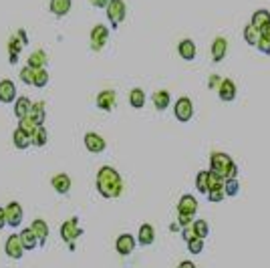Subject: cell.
Returning a JSON list of instances; mask_svg holds the SVG:
<instances>
[{
	"label": "cell",
	"instance_id": "cell-1",
	"mask_svg": "<svg viewBox=\"0 0 270 268\" xmlns=\"http://www.w3.org/2000/svg\"><path fill=\"white\" fill-rule=\"evenodd\" d=\"M97 192L103 198H119L123 192V180L119 176V172L111 166H103L97 172Z\"/></svg>",
	"mask_w": 270,
	"mask_h": 268
},
{
	"label": "cell",
	"instance_id": "cell-2",
	"mask_svg": "<svg viewBox=\"0 0 270 268\" xmlns=\"http://www.w3.org/2000/svg\"><path fill=\"white\" fill-rule=\"evenodd\" d=\"M208 172L220 176L222 180H232V178L238 176V166H236V162H234L228 154H224V152H214V154L210 156V170H208Z\"/></svg>",
	"mask_w": 270,
	"mask_h": 268
},
{
	"label": "cell",
	"instance_id": "cell-3",
	"mask_svg": "<svg viewBox=\"0 0 270 268\" xmlns=\"http://www.w3.org/2000/svg\"><path fill=\"white\" fill-rule=\"evenodd\" d=\"M107 19L111 23L113 29H117L123 21H125V15H127V9H125V3L123 0H109V5H107Z\"/></svg>",
	"mask_w": 270,
	"mask_h": 268
},
{
	"label": "cell",
	"instance_id": "cell-4",
	"mask_svg": "<svg viewBox=\"0 0 270 268\" xmlns=\"http://www.w3.org/2000/svg\"><path fill=\"white\" fill-rule=\"evenodd\" d=\"M174 113H176V119L182 121V123H188L194 115V105H192V99L190 97H180L176 101V107H174Z\"/></svg>",
	"mask_w": 270,
	"mask_h": 268
},
{
	"label": "cell",
	"instance_id": "cell-5",
	"mask_svg": "<svg viewBox=\"0 0 270 268\" xmlns=\"http://www.w3.org/2000/svg\"><path fill=\"white\" fill-rule=\"evenodd\" d=\"M81 234H83V228L79 226L77 218H71V220H67V222L61 226V238H63L65 242H69V244H73Z\"/></svg>",
	"mask_w": 270,
	"mask_h": 268
},
{
	"label": "cell",
	"instance_id": "cell-6",
	"mask_svg": "<svg viewBox=\"0 0 270 268\" xmlns=\"http://www.w3.org/2000/svg\"><path fill=\"white\" fill-rule=\"evenodd\" d=\"M89 39H91V49L93 51H101L107 45V41H109V29L105 25H97V27H93Z\"/></svg>",
	"mask_w": 270,
	"mask_h": 268
},
{
	"label": "cell",
	"instance_id": "cell-7",
	"mask_svg": "<svg viewBox=\"0 0 270 268\" xmlns=\"http://www.w3.org/2000/svg\"><path fill=\"white\" fill-rule=\"evenodd\" d=\"M5 218H7V226L19 228L23 224V206L19 202H11L5 208Z\"/></svg>",
	"mask_w": 270,
	"mask_h": 268
},
{
	"label": "cell",
	"instance_id": "cell-8",
	"mask_svg": "<svg viewBox=\"0 0 270 268\" xmlns=\"http://www.w3.org/2000/svg\"><path fill=\"white\" fill-rule=\"evenodd\" d=\"M260 35L262 33H270V13L266 9H260L252 15V23H250Z\"/></svg>",
	"mask_w": 270,
	"mask_h": 268
},
{
	"label": "cell",
	"instance_id": "cell-9",
	"mask_svg": "<svg viewBox=\"0 0 270 268\" xmlns=\"http://www.w3.org/2000/svg\"><path fill=\"white\" fill-rule=\"evenodd\" d=\"M5 250H7V254H9L11 258H15V260H21V258H23V254H25V248H23V244H21V238H19V234H11V236L7 238Z\"/></svg>",
	"mask_w": 270,
	"mask_h": 268
},
{
	"label": "cell",
	"instance_id": "cell-10",
	"mask_svg": "<svg viewBox=\"0 0 270 268\" xmlns=\"http://www.w3.org/2000/svg\"><path fill=\"white\" fill-rule=\"evenodd\" d=\"M218 97L224 101V103H230L236 99V83L232 79H222L220 87H218Z\"/></svg>",
	"mask_w": 270,
	"mask_h": 268
},
{
	"label": "cell",
	"instance_id": "cell-11",
	"mask_svg": "<svg viewBox=\"0 0 270 268\" xmlns=\"http://www.w3.org/2000/svg\"><path fill=\"white\" fill-rule=\"evenodd\" d=\"M198 212V200L192 194H186L180 198L178 202V214H186V216H194Z\"/></svg>",
	"mask_w": 270,
	"mask_h": 268
},
{
	"label": "cell",
	"instance_id": "cell-12",
	"mask_svg": "<svg viewBox=\"0 0 270 268\" xmlns=\"http://www.w3.org/2000/svg\"><path fill=\"white\" fill-rule=\"evenodd\" d=\"M115 250L121 254V256H129L133 250H135V238L131 234H121L117 240H115Z\"/></svg>",
	"mask_w": 270,
	"mask_h": 268
},
{
	"label": "cell",
	"instance_id": "cell-13",
	"mask_svg": "<svg viewBox=\"0 0 270 268\" xmlns=\"http://www.w3.org/2000/svg\"><path fill=\"white\" fill-rule=\"evenodd\" d=\"M17 99V85L11 79L0 81V103H13Z\"/></svg>",
	"mask_w": 270,
	"mask_h": 268
},
{
	"label": "cell",
	"instance_id": "cell-14",
	"mask_svg": "<svg viewBox=\"0 0 270 268\" xmlns=\"http://www.w3.org/2000/svg\"><path fill=\"white\" fill-rule=\"evenodd\" d=\"M83 142H85L87 152H91V154H101V152L107 148L105 140H103L101 136H97V133H87Z\"/></svg>",
	"mask_w": 270,
	"mask_h": 268
},
{
	"label": "cell",
	"instance_id": "cell-15",
	"mask_svg": "<svg viewBox=\"0 0 270 268\" xmlns=\"http://www.w3.org/2000/svg\"><path fill=\"white\" fill-rule=\"evenodd\" d=\"M115 101H117V95H115V91H111V89H105V91H101V93L97 95V107H99L101 111H111V109L115 107Z\"/></svg>",
	"mask_w": 270,
	"mask_h": 268
},
{
	"label": "cell",
	"instance_id": "cell-16",
	"mask_svg": "<svg viewBox=\"0 0 270 268\" xmlns=\"http://www.w3.org/2000/svg\"><path fill=\"white\" fill-rule=\"evenodd\" d=\"M196 53H198V49H196V43H194L192 39L180 41V45H178V55H180L184 61H194V59H196Z\"/></svg>",
	"mask_w": 270,
	"mask_h": 268
},
{
	"label": "cell",
	"instance_id": "cell-17",
	"mask_svg": "<svg viewBox=\"0 0 270 268\" xmlns=\"http://www.w3.org/2000/svg\"><path fill=\"white\" fill-rule=\"evenodd\" d=\"M226 53H228V41L224 37L214 39V43H212V59H214V63L224 61Z\"/></svg>",
	"mask_w": 270,
	"mask_h": 268
},
{
	"label": "cell",
	"instance_id": "cell-18",
	"mask_svg": "<svg viewBox=\"0 0 270 268\" xmlns=\"http://www.w3.org/2000/svg\"><path fill=\"white\" fill-rule=\"evenodd\" d=\"M154 240H156V230H154V226H152V224H142L140 234H138V242H140L142 246H150V244H154Z\"/></svg>",
	"mask_w": 270,
	"mask_h": 268
},
{
	"label": "cell",
	"instance_id": "cell-19",
	"mask_svg": "<svg viewBox=\"0 0 270 268\" xmlns=\"http://www.w3.org/2000/svg\"><path fill=\"white\" fill-rule=\"evenodd\" d=\"M31 230L35 232V236L39 240V246L47 242V238H49V224L45 220H35L33 226H31Z\"/></svg>",
	"mask_w": 270,
	"mask_h": 268
},
{
	"label": "cell",
	"instance_id": "cell-20",
	"mask_svg": "<svg viewBox=\"0 0 270 268\" xmlns=\"http://www.w3.org/2000/svg\"><path fill=\"white\" fill-rule=\"evenodd\" d=\"M47 107H45V103L43 101H37V103H33V107H31V111H29V117L37 123V125H43L45 123V117H47V111H45Z\"/></svg>",
	"mask_w": 270,
	"mask_h": 268
},
{
	"label": "cell",
	"instance_id": "cell-21",
	"mask_svg": "<svg viewBox=\"0 0 270 268\" xmlns=\"http://www.w3.org/2000/svg\"><path fill=\"white\" fill-rule=\"evenodd\" d=\"M51 184H53L55 192H59V194H67V192L71 190V178H69L67 174H57V176L51 180Z\"/></svg>",
	"mask_w": 270,
	"mask_h": 268
},
{
	"label": "cell",
	"instance_id": "cell-22",
	"mask_svg": "<svg viewBox=\"0 0 270 268\" xmlns=\"http://www.w3.org/2000/svg\"><path fill=\"white\" fill-rule=\"evenodd\" d=\"M19 238H21V244H23L25 250H35V248L39 246V240H37V236H35V232H33L31 228H25V230L19 234Z\"/></svg>",
	"mask_w": 270,
	"mask_h": 268
},
{
	"label": "cell",
	"instance_id": "cell-23",
	"mask_svg": "<svg viewBox=\"0 0 270 268\" xmlns=\"http://www.w3.org/2000/svg\"><path fill=\"white\" fill-rule=\"evenodd\" d=\"M47 63H49L47 53H45V51H35V53L29 57V65H27V67H31L33 71H39V69H45Z\"/></svg>",
	"mask_w": 270,
	"mask_h": 268
},
{
	"label": "cell",
	"instance_id": "cell-24",
	"mask_svg": "<svg viewBox=\"0 0 270 268\" xmlns=\"http://www.w3.org/2000/svg\"><path fill=\"white\" fill-rule=\"evenodd\" d=\"M73 0H51V13L57 17H65L71 11Z\"/></svg>",
	"mask_w": 270,
	"mask_h": 268
},
{
	"label": "cell",
	"instance_id": "cell-25",
	"mask_svg": "<svg viewBox=\"0 0 270 268\" xmlns=\"http://www.w3.org/2000/svg\"><path fill=\"white\" fill-rule=\"evenodd\" d=\"M154 105H156V109L158 111H166L168 109V105H170V101H172V95L168 93V91H158V93H154Z\"/></svg>",
	"mask_w": 270,
	"mask_h": 268
},
{
	"label": "cell",
	"instance_id": "cell-26",
	"mask_svg": "<svg viewBox=\"0 0 270 268\" xmlns=\"http://www.w3.org/2000/svg\"><path fill=\"white\" fill-rule=\"evenodd\" d=\"M31 107H33V103H31V99H29V97H19V99H17V103H15V115H17L19 119H23V117H27V115H29Z\"/></svg>",
	"mask_w": 270,
	"mask_h": 268
},
{
	"label": "cell",
	"instance_id": "cell-27",
	"mask_svg": "<svg viewBox=\"0 0 270 268\" xmlns=\"http://www.w3.org/2000/svg\"><path fill=\"white\" fill-rule=\"evenodd\" d=\"M129 105L133 109H142L146 105V93H144V89H131V93H129Z\"/></svg>",
	"mask_w": 270,
	"mask_h": 268
},
{
	"label": "cell",
	"instance_id": "cell-28",
	"mask_svg": "<svg viewBox=\"0 0 270 268\" xmlns=\"http://www.w3.org/2000/svg\"><path fill=\"white\" fill-rule=\"evenodd\" d=\"M190 226H192L194 236H196V238H200V240H204V238L210 234V226H208V222H206V220H194Z\"/></svg>",
	"mask_w": 270,
	"mask_h": 268
},
{
	"label": "cell",
	"instance_id": "cell-29",
	"mask_svg": "<svg viewBox=\"0 0 270 268\" xmlns=\"http://www.w3.org/2000/svg\"><path fill=\"white\" fill-rule=\"evenodd\" d=\"M13 142H15V146L19 148V150H27L29 146H31V138L27 136V133L23 131V129H15V133H13Z\"/></svg>",
	"mask_w": 270,
	"mask_h": 268
},
{
	"label": "cell",
	"instance_id": "cell-30",
	"mask_svg": "<svg viewBox=\"0 0 270 268\" xmlns=\"http://www.w3.org/2000/svg\"><path fill=\"white\" fill-rule=\"evenodd\" d=\"M47 140H49L47 129H45L43 125H39V127H37V131H35V136L31 138V144H33V146H37V148H43V146L47 144Z\"/></svg>",
	"mask_w": 270,
	"mask_h": 268
},
{
	"label": "cell",
	"instance_id": "cell-31",
	"mask_svg": "<svg viewBox=\"0 0 270 268\" xmlns=\"http://www.w3.org/2000/svg\"><path fill=\"white\" fill-rule=\"evenodd\" d=\"M238 192H240V182H238V178L224 180V196L234 198V196H238Z\"/></svg>",
	"mask_w": 270,
	"mask_h": 268
},
{
	"label": "cell",
	"instance_id": "cell-32",
	"mask_svg": "<svg viewBox=\"0 0 270 268\" xmlns=\"http://www.w3.org/2000/svg\"><path fill=\"white\" fill-rule=\"evenodd\" d=\"M37 127H39V125H37V123H35V121H33L29 115H27V117H23V119H21V123H19V129H23L29 138H33V136H35Z\"/></svg>",
	"mask_w": 270,
	"mask_h": 268
},
{
	"label": "cell",
	"instance_id": "cell-33",
	"mask_svg": "<svg viewBox=\"0 0 270 268\" xmlns=\"http://www.w3.org/2000/svg\"><path fill=\"white\" fill-rule=\"evenodd\" d=\"M258 37H260V33L252 27V25H246L244 27V41L248 43V45H252V47H256V43H258Z\"/></svg>",
	"mask_w": 270,
	"mask_h": 268
},
{
	"label": "cell",
	"instance_id": "cell-34",
	"mask_svg": "<svg viewBox=\"0 0 270 268\" xmlns=\"http://www.w3.org/2000/svg\"><path fill=\"white\" fill-rule=\"evenodd\" d=\"M256 49H258L262 55H270V33H262V35L258 37Z\"/></svg>",
	"mask_w": 270,
	"mask_h": 268
},
{
	"label": "cell",
	"instance_id": "cell-35",
	"mask_svg": "<svg viewBox=\"0 0 270 268\" xmlns=\"http://www.w3.org/2000/svg\"><path fill=\"white\" fill-rule=\"evenodd\" d=\"M224 188V180L212 172H208V192H214V190H222Z\"/></svg>",
	"mask_w": 270,
	"mask_h": 268
},
{
	"label": "cell",
	"instance_id": "cell-36",
	"mask_svg": "<svg viewBox=\"0 0 270 268\" xmlns=\"http://www.w3.org/2000/svg\"><path fill=\"white\" fill-rule=\"evenodd\" d=\"M33 85L35 87H47L49 85V73L45 71V69H39V71H35V81H33Z\"/></svg>",
	"mask_w": 270,
	"mask_h": 268
},
{
	"label": "cell",
	"instance_id": "cell-37",
	"mask_svg": "<svg viewBox=\"0 0 270 268\" xmlns=\"http://www.w3.org/2000/svg\"><path fill=\"white\" fill-rule=\"evenodd\" d=\"M196 188L200 194H208V172H198L196 176Z\"/></svg>",
	"mask_w": 270,
	"mask_h": 268
},
{
	"label": "cell",
	"instance_id": "cell-38",
	"mask_svg": "<svg viewBox=\"0 0 270 268\" xmlns=\"http://www.w3.org/2000/svg\"><path fill=\"white\" fill-rule=\"evenodd\" d=\"M188 250H190L192 254H200V252L204 250V240H200V238L188 240Z\"/></svg>",
	"mask_w": 270,
	"mask_h": 268
},
{
	"label": "cell",
	"instance_id": "cell-39",
	"mask_svg": "<svg viewBox=\"0 0 270 268\" xmlns=\"http://www.w3.org/2000/svg\"><path fill=\"white\" fill-rule=\"evenodd\" d=\"M23 51V43H21V39H17V37H13L11 41H9V53L11 55H15V57H19V53Z\"/></svg>",
	"mask_w": 270,
	"mask_h": 268
},
{
	"label": "cell",
	"instance_id": "cell-40",
	"mask_svg": "<svg viewBox=\"0 0 270 268\" xmlns=\"http://www.w3.org/2000/svg\"><path fill=\"white\" fill-rule=\"evenodd\" d=\"M21 79H23L25 85H33V81H35V71H33L31 67L21 69Z\"/></svg>",
	"mask_w": 270,
	"mask_h": 268
},
{
	"label": "cell",
	"instance_id": "cell-41",
	"mask_svg": "<svg viewBox=\"0 0 270 268\" xmlns=\"http://www.w3.org/2000/svg\"><path fill=\"white\" fill-rule=\"evenodd\" d=\"M208 196V202H212V204H218V202H222L226 196H224V188L222 190H214V192H208L206 194Z\"/></svg>",
	"mask_w": 270,
	"mask_h": 268
},
{
	"label": "cell",
	"instance_id": "cell-42",
	"mask_svg": "<svg viewBox=\"0 0 270 268\" xmlns=\"http://www.w3.org/2000/svg\"><path fill=\"white\" fill-rule=\"evenodd\" d=\"M194 222V216H186V214H178V224L182 226V228H188L190 224Z\"/></svg>",
	"mask_w": 270,
	"mask_h": 268
},
{
	"label": "cell",
	"instance_id": "cell-43",
	"mask_svg": "<svg viewBox=\"0 0 270 268\" xmlns=\"http://www.w3.org/2000/svg\"><path fill=\"white\" fill-rule=\"evenodd\" d=\"M220 83H222V77L212 75V77H210V81H208V89H216V87H220Z\"/></svg>",
	"mask_w": 270,
	"mask_h": 268
},
{
	"label": "cell",
	"instance_id": "cell-44",
	"mask_svg": "<svg viewBox=\"0 0 270 268\" xmlns=\"http://www.w3.org/2000/svg\"><path fill=\"white\" fill-rule=\"evenodd\" d=\"M91 5H93L95 9H107L109 0H91Z\"/></svg>",
	"mask_w": 270,
	"mask_h": 268
},
{
	"label": "cell",
	"instance_id": "cell-45",
	"mask_svg": "<svg viewBox=\"0 0 270 268\" xmlns=\"http://www.w3.org/2000/svg\"><path fill=\"white\" fill-rule=\"evenodd\" d=\"M178 268H198V266H196L192 260H184V262L178 264Z\"/></svg>",
	"mask_w": 270,
	"mask_h": 268
},
{
	"label": "cell",
	"instance_id": "cell-46",
	"mask_svg": "<svg viewBox=\"0 0 270 268\" xmlns=\"http://www.w3.org/2000/svg\"><path fill=\"white\" fill-rule=\"evenodd\" d=\"M192 238H196L194 232H192V228H184V240L188 242V240H192Z\"/></svg>",
	"mask_w": 270,
	"mask_h": 268
},
{
	"label": "cell",
	"instance_id": "cell-47",
	"mask_svg": "<svg viewBox=\"0 0 270 268\" xmlns=\"http://www.w3.org/2000/svg\"><path fill=\"white\" fill-rule=\"evenodd\" d=\"M7 226V218H5V208H0V230Z\"/></svg>",
	"mask_w": 270,
	"mask_h": 268
},
{
	"label": "cell",
	"instance_id": "cell-48",
	"mask_svg": "<svg viewBox=\"0 0 270 268\" xmlns=\"http://www.w3.org/2000/svg\"><path fill=\"white\" fill-rule=\"evenodd\" d=\"M19 39H21L23 45H27V35H25V31H19Z\"/></svg>",
	"mask_w": 270,
	"mask_h": 268
}]
</instances>
